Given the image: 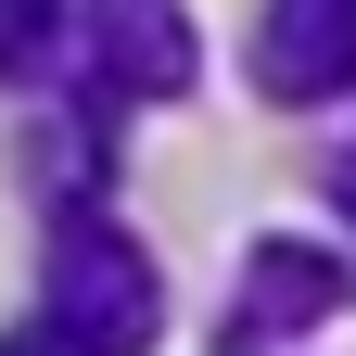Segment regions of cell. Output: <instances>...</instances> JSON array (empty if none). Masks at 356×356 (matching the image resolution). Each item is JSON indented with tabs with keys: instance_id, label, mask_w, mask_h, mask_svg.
I'll return each mask as SVG.
<instances>
[{
	"instance_id": "cell-4",
	"label": "cell",
	"mask_w": 356,
	"mask_h": 356,
	"mask_svg": "<svg viewBox=\"0 0 356 356\" xmlns=\"http://www.w3.org/2000/svg\"><path fill=\"white\" fill-rule=\"evenodd\" d=\"M331 293H343V267L318 242H267L254 280H242V343L254 331H293V318H331Z\"/></svg>"
},
{
	"instance_id": "cell-3",
	"label": "cell",
	"mask_w": 356,
	"mask_h": 356,
	"mask_svg": "<svg viewBox=\"0 0 356 356\" xmlns=\"http://www.w3.org/2000/svg\"><path fill=\"white\" fill-rule=\"evenodd\" d=\"M102 76H115V89H140V102L191 89V26H178L165 0H115V13H102Z\"/></svg>"
},
{
	"instance_id": "cell-7",
	"label": "cell",
	"mask_w": 356,
	"mask_h": 356,
	"mask_svg": "<svg viewBox=\"0 0 356 356\" xmlns=\"http://www.w3.org/2000/svg\"><path fill=\"white\" fill-rule=\"evenodd\" d=\"M331 191H343V204H356V140H343V165H331Z\"/></svg>"
},
{
	"instance_id": "cell-6",
	"label": "cell",
	"mask_w": 356,
	"mask_h": 356,
	"mask_svg": "<svg viewBox=\"0 0 356 356\" xmlns=\"http://www.w3.org/2000/svg\"><path fill=\"white\" fill-rule=\"evenodd\" d=\"M0 356H76V343H64L51 318H38V331H13V343H0Z\"/></svg>"
},
{
	"instance_id": "cell-2",
	"label": "cell",
	"mask_w": 356,
	"mask_h": 356,
	"mask_svg": "<svg viewBox=\"0 0 356 356\" xmlns=\"http://www.w3.org/2000/svg\"><path fill=\"white\" fill-rule=\"evenodd\" d=\"M254 89L267 102H331V89H356V0H267L254 13Z\"/></svg>"
},
{
	"instance_id": "cell-1",
	"label": "cell",
	"mask_w": 356,
	"mask_h": 356,
	"mask_svg": "<svg viewBox=\"0 0 356 356\" xmlns=\"http://www.w3.org/2000/svg\"><path fill=\"white\" fill-rule=\"evenodd\" d=\"M51 331L76 356H153L165 331V280L115 216H64L51 229Z\"/></svg>"
},
{
	"instance_id": "cell-5",
	"label": "cell",
	"mask_w": 356,
	"mask_h": 356,
	"mask_svg": "<svg viewBox=\"0 0 356 356\" xmlns=\"http://www.w3.org/2000/svg\"><path fill=\"white\" fill-rule=\"evenodd\" d=\"M64 51V0H0V76H38Z\"/></svg>"
}]
</instances>
